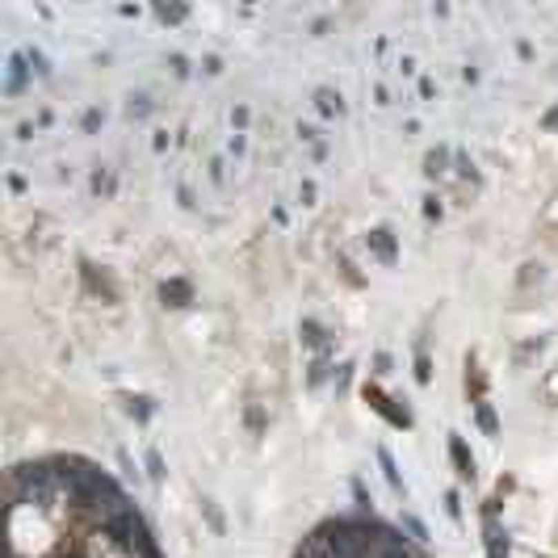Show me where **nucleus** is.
Here are the masks:
<instances>
[{
	"label": "nucleus",
	"mask_w": 558,
	"mask_h": 558,
	"mask_svg": "<svg viewBox=\"0 0 558 558\" xmlns=\"http://www.w3.org/2000/svg\"><path fill=\"white\" fill-rule=\"evenodd\" d=\"M541 130H558V106L541 114Z\"/></svg>",
	"instance_id": "35"
},
{
	"label": "nucleus",
	"mask_w": 558,
	"mask_h": 558,
	"mask_svg": "<svg viewBox=\"0 0 558 558\" xmlns=\"http://www.w3.org/2000/svg\"><path fill=\"white\" fill-rule=\"evenodd\" d=\"M143 466H147V479H151V483H164V479H168L160 449H147V453H143Z\"/></svg>",
	"instance_id": "18"
},
{
	"label": "nucleus",
	"mask_w": 558,
	"mask_h": 558,
	"mask_svg": "<svg viewBox=\"0 0 558 558\" xmlns=\"http://www.w3.org/2000/svg\"><path fill=\"white\" fill-rule=\"evenodd\" d=\"M30 80H34V72H30L26 50H13V55H9V68H5V97H21Z\"/></svg>",
	"instance_id": "5"
},
{
	"label": "nucleus",
	"mask_w": 558,
	"mask_h": 558,
	"mask_svg": "<svg viewBox=\"0 0 558 558\" xmlns=\"http://www.w3.org/2000/svg\"><path fill=\"white\" fill-rule=\"evenodd\" d=\"M374 374H378V378H386V374H395V357H390V352H386V348H378V352H374Z\"/></svg>",
	"instance_id": "26"
},
{
	"label": "nucleus",
	"mask_w": 558,
	"mask_h": 558,
	"mask_svg": "<svg viewBox=\"0 0 558 558\" xmlns=\"http://www.w3.org/2000/svg\"><path fill=\"white\" fill-rule=\"evenodd\" d=\"M366 399H370V408H374L378 416H386V424H390V428H403V432L412 428V412H408V408H395V399H390V395H382L378 386H366Z\"/></svg>",
	"instance_id": "3"
},
{
	"label": "nucleus",
	"mask_w": 558,
	"mask_h": 558,
	"mask_svg": "<svg viewBox=\"0 0 558 558\" xmlns=\"http://www.w3.org/2000/svg\"><path fill=\"white\" fill-rule=\"evenodd\" d=\"M416 382L420 386L432 382V357H428V348H416Z\"/></svg>",
	"instance_id": "20"
},
{
	"label": "nucleus",
	"mask_w": 558,
	"mask_h": 558,
	"mask_svg": "<svg viewBox=\"0 0 558 558\" xmlns=\"http://www.w3.org/2000/svg\"><path fill=\"white\" fill-rule=\"evenodd\" d=\"M168 68H172V76H177V80H185V76H189V59H185V55H177V50L168 55Z\"/></svg>",
	"instance_id": "28"
},
{
	"label": "nucleus",
	"mask_w": 558,
	"mask_h": 558,
	"mask_svg": "<svg viewBox=\"0 0 558 558\" xmlns=\"http://www.w3.org/2000/svg\"><path fill=\"white\" fill-rule=\"evenodd\" d=\"M168 143H172L168 130H156V139H151V147H156V151H168Z\"/></svg>",
	"instance_id": "36"
},
{
	"label": "nucleus",
	"mask_w": 558,
	"mask_h": 558,
	"mask_svg": "<svg viewBox=\"0 0 558 558\" xmlns=\"http://www.w3.org/2000/svg\"><path fill=\"white\" fill-rule=\"evenodd\" d=\"M424 219H441V197H437V193L424 197Z\"/></svg>",
	"instance_id": "30"
},
{
	"label": "nucleus",
	"mask_w": 558,
	"mask_h": 558,
	"mask_svg": "<svg viewBox=\"0 0 558 558\" xmlns=\"http://www.w3.org/2000/svg\"><path fill=\"white\" fill-rule=\"evenodd\" d=\"M26 59H30V72H34L38 80H50V76H55V72H50V59L42 55L38 46H26Z\"/></svg>",
	"instance_id": "19"
},
{
	"label": "nucleus",
	"mask_w": 558,
	"mask_h": 558,
	"mask_svg": "<svg viewBox=\"0 0 558 558\" xmlns=\"http://www.w3.org/2000/svg\"><path fill=\"white\" fill-rule=\"evenodd\" d=\"M160 298H164V307H189L193 302V281L189 277H168V281H160Z\"/></svg>",
	"instance_id": "7"
},
{
	"label": "nucleus",
	"mask_w": 558,
	"mask_h": 558,
	"mask_svg": "<svg viewBox=\"0 0 558 558\" xmlns=\"http://www.w3.org/2000/svg\"><path fill=\"white\" fill-rule=\"evenodd\" d=\"M197 504H201V517H206V525H210V529L223 537V533H227V521H223V512H219V504H215L210 495H201Z\"/></svg>",
	"instance_id": "15"
},
{
	"label": "nucleus",
	"mask_w": 558,
	"mask_h": 558,
	"mask_svg": "<svg viewBox=\"0 0 558 558\" xmlns=\"http://www.w3.org/2000/svg\"><path fill=\"white\" fill-rule=\"evenodd\" d=\"M151 110H156V101H151V92H130V97H126V106H122V114H126L130 122L147 118Z\"/></svg>",
	"instance_id": "14"
},
{
	"label": "nucleus",
	"mask_w": 558,
	"mask_h": 558,
	"mask_svg": "<svg viewBox=\"0 0 558 558\" xmlns=\"http://www.w3.org/2000/svg\"><path fill=\"white\" fill-rule=\"evenodd\" d=\"M243 424H248L252 432L261 437V432H265V424H269V416H265V412L257 408V403H252V408H243Z\"/></svg>",
	"instance_id": "22"
},
{
	"label": "nucleus",
	"mask_w": 558,
	"mask_h": 558,
	"mask_svg": "<svg viewBox=\"0 0 558 558\" xmlns=\"http://www.w3.org/2000/svg\"><path fill=\"white\" fill-rule=\"evenodd\" d=\"M315 114L319 118H344L348 114V106H344V92L340 88H315Z\"/></svg>",
	"instance_id": "6"
},
{
	"label": "nucleus",
	"mask_w": 558,
	"mask_h": 558,
	"mask_svg": "<svg viewBox=\"0 0 558 558\" xmlns=\"http://www.w3.org/2000/svg\"><path fill=\"white\" fill-rule=\"evenodd\" d=\"M366 248H370V257H374L378 265H386V269L399 265V239H395L390 227H370V231H366Z\"/></svg>",
	"instance_id": "1"
},
{
	"label": "nucleus",
	"mask_w": 558,
	"mask_h": 558,
	"mask_svg": "<svg viewBox=\"0 0 558 558\" xmlns=\"http://www.w3.org/2000/svg\"><path fill=\"white\" fill-rule=\"evenodd\" d=\"M328 357H315L311 366H307V386H323V378H328Z\"/></svg>",
	"instance_id": "23"
},
{
	"label": "nucleus",
	"mask_w": 558,
	"mask_h": 558,
	"mask_svg": "<svg viewBox=\"0 0 558 558\" xmlns=\"http://www.w3.org/2000/svg\"><path fill=\"white\" fill-rule=\"evenodd\" d=\"M227 151H231V156H243V134H231V143H227Z\"/></svg>",
	"instance_id": "38"
},
{
	"label": "nucleus",
	"mask_w": 558,
	"mask_h": 558,
	"mask_svg": "<svg viewBox=\"0 0 558 558\" xmlns=\"http://www.w3.org/2000/svg\"><path fill=\"white\" fill-rule=\"evenodd\" d=\"M374 453H378V462H382V475H386L390 491H395V495H408V487H403V479H399V466H395V458H390V449H386V445H378Z\"/></svg>",
	"instance_id": "13"
},
{
	"label": "nucleus",
	"mask_w": 558,
	"mask_h": 558,
	"mask_svg": "<svg viewBox=\"0 0 558 558\" xmlns=\"http://www.w3.org/2000/svg\"><path fill=\"white\" fill-rule=\"evenodd\" d=\"M449 462H453V470H458L462 483H475L479 479V462H475V453L466 449V441L458 432H449Z\"/></svg>",
	"instance_id": "4"
},
{
	"label": "nucleus",
	"mask_w": 558,
	"mask_h": 558,
	"mask_svg": "<svg viewBox=\"0 0 558 558\" xmlns=\"http://www.w3.org/2000/svg\"><path fill=\"white\" fill-rule=\"evenodd\" d=\"M88 185H92V193H97V197H114V189H118V185H114V172H110L106 164L92 168V181H88Z\"/></svg>",
	"instance_id": "16"
},
{
	"label": "nucleus",
	"mask_w": 558,
	"mask_h": 558,
	"mask_svg": "<svg viewBox=\"0 0 558 558\" xmlns=\"http://www.w3.org/2000/svg\"><path fill=\"white\" fill-rule=\"evenodd\" d=\"M348 382H352V366L344 361L340 370H332V386H336V390H348Z\"/></svg>",
	"instance_id": "27"
},
{
	"label": "nucleus",
	"mask_w": 558,
	"mask_h": 558,
	"mask_svg": "<svg viewBox=\"0 0 558 558\" xmlns=\"http://www.w3.org/2000/svg\"><path fill=\"white\" fill-rule=\"evenodd\" d=\"M201 72H206V76H219V72H223V59H219V55H206V59H201Z\"/></svg>",
	"instance_id": "33"
},
{
	"label": "nucleus",
	"mask_w": 558,
	"mask_h": 558,
	"mask_svg": "<svg viewBox=\"0 0 558 558\" xmlns=\"http://www.w3.org/2000/svg\"><path fill=\"white\" fill-rule=\"evenodd\" d=\"M118 466H122V475H126V479H134V483H139V466L130 462V453H126V449H118Z\"/></svg>",
	"instance_id": "29"
},
{
	"label": "nucleus",
	"mask_w": 558,
	"mask_h": 558,
	"mask_svg": "<svg viewBox=\"0 0 558 558\" xmlns=\"http://www.w3.org/2000/svg\"><path fill=\"white\" fill-rule=\"evenodd\" d=\"M298 197H302V206H311V201H315V181H302L298 185Z\"/></svg>",
	"instance_id": "34"
},
{
	"label": "nucleus",
	"mask_w": 558,
	"mask_h": 558,
	"mask_svg": "<svg viewBox=\"0 0 558 558\" xmlns=\"http://www.w3.org/2000/svg\"><path fill=\"white\" fill-rule=\"evenodd\" d=\"M298 336H302V344H307V348H315L319 357H328V352H332V336H328V328L315 323V319H302V323H298Z\"/></svg>",
	"instance_id": "8"
},
{
	"label": "nucleus",
	"mask_w": 558,
	"mask_h": 558,
	"mask_svg": "<svg viewBox=\"0 0 558 558\" xmlns=\"http://www.w3.org/2000/svg\"><path fill=\"white\" fill-rule=\"evenodd\" d=\"M248 118H252V114H248V106H235V110H231V126H235V130H243V126H248Z\"/></svg>",
	"instance_id": "31"
},
{
	"label": "nucleus",
	"mask_w": 558,
	"mask_h": 558,
	"mask_svg": "<svg viewBox=\"0 0 558 558\" xmlns=\"http://www.w3.org/2000/svg\"><path fill=\"white\" fill-rule=\"evenodd\" d=\"M101 122H106V114L92 106V110H84V118H80V130H84V134H97V130H101Z\"/></svg>",
	"instance_id": "25"
},
{
	"label": "nucleus",
	"mask_w": 558,
	"mask_h": 558,
	"mask_svg": "<svg viewBox=\"0 0 558 558\" xmlns=\"http://www.w3.org/2000/svg\"><path fill=\"white\" fill-rule=\"evenodd\" d=\"M151 13H156V21H164V26H181L189 17L185 5H151Z\"/></svg>",
	"instance_id": "17"
},
{
	"label": "nucleus",
	"mask_w": 558,
	"mask_h": 558,
	"mask_svg": "<svg viewBox=\"0 0 558 558\" xmlns=\"http://www.w3.org/2000/svg\"><path fill=\"white\" fill-rule=\"evenodd\" d=\"M445 517H449L453 525H462V495H458V491H445Z\"/></svg>",
	"instance_id": "24"
},
{
	"label": "nucleus",
	"mask_w": 558,
	"mask_h": 558,
	"mask_svg": "<svg viewBox=\"0 0 558 558\" xmlns=\"http://www.w3.org/2000/svg\"><path fill=\"white\" fill-rule=\"evenodd\" d=\"M210 181H215V185H223V181H227V164H223L219 156L210 160Z\"/></svg>",
	"instance_id": "32"
},
{
	"label": "nucleus",
	"mask_w": 558,
	"mask_h": 558,
	"mask_svg": "<svg viewBox=\"0 0 558 558\" xmlns=\"http://www.w3.org/2000/svg\"><path fill=\"white\" fill-rule=\"evenodd\" d=\"M177 197H181V206H185V210H193V206H197V201H193V193H189V189H185V185H181V189H177Z\"/></svg>",
	"instance_id": "37"
},
{
	"label": "nucleus",
	"mask_w": 558,
	"mask_h": 558,
	"mask_svg": "<svg viewBox=\"0 0 558 558\" xmlns=\"http://www.w3.org/2000/svg\"><path fill=\"white\" fill-rule=\"evenodd\" d=\"M483 546H487V558H508V529L495 521V499H487L483 508Z\"/></svg>",
	"instance_id": "2"
},
{
	"label": "nucleus",
	"mask_w": 558,
	"mask_h": 558,
	"mask_svg": "<svg viewBox=\"0 0 558 558\" xmlns=\"http://www.w3.org/2000/svg\"><path fill=\"white\" fill-rule=\"evenodd\" d=\"M311 156H315V160H319V164H323V160H328V143H323V139H319V143H315V147H311Z\"/></svg>",
	"instance_id": "39"
},
{
	"label": "nucleus",
	"mask_w": 558,
	"mask_h": 558,
	"mask_svg": "<svg viewBox=\"0 0 558 558\" xmlns=\"http://www.w3.org/2000/svg\"><path fill=\"white\" fill-rule=\"evenodd\" d=\"M80 273H84V281H88V290L92 294H106V302H118V290H114V281H110V273H97V265H80Z\"/></svg>",
	"instance_id": "11"
},
{
	"label": "nucleus",
	"mask_w": 558,
	"mask_h": 558,
	"mask_svg": "<svg viewBox=\"0 0 558 558\" xmlns=\"http://www.w3.org/2000/svg\"><path fill=\"white\" fill-rule=\"evenodd\" d=\"M475 424L483 428V437H491V441L499 437V416H495V408H491L487 399H479V403H475Z\"/></svg>",
	"instance_id": "12"
},
{
	"label": "nucleus",
	"mask_w": 558,
	"mask_h": 558,
	"mask_svg": "<svg viewBox=\"0 0 558 558\" xmlns=\"http://www.w3.org/2000/svg\"><path fill=\"white\" fill-rule=\"evenodd\" d=\"M399 525L408 529L416 541H428V529H424V521H420V517H412V512H399Z\"/></svg>",
	"instance_id": "21"
},
{
	"label": "nucleus",
	"mask_w": 558,
	"mask_h": 558,
	"mask_svg": "<svg viewBox=\"0 0 558 558\" xmlns=\"http://www.w3.org/2000/svg\"><path fill=\"white\" fill-rule=\"evenodd\" d=\"M156 408H160V403L151 399V395H122V412L130 420H139V424H147L151 416H156Z\"/></svg>",
	"instance_id": "10"
},
{
	"label": "nucleus",
	"mask_w": 558,
	"mask_h": 558,
	"mask_svg": "<svg viewBox=\"0 0 558 558\" xmlns=\"http://www.w3.org/2000/svg\"><path fill=\"white\" fill-rule=\"evenodd\" d=\"M449 160H453V147L449 143H437L428 156H424V177L428 181H445L449 177Z\"/></svg>",
	"instance_id": "9"
}]
</instances>
